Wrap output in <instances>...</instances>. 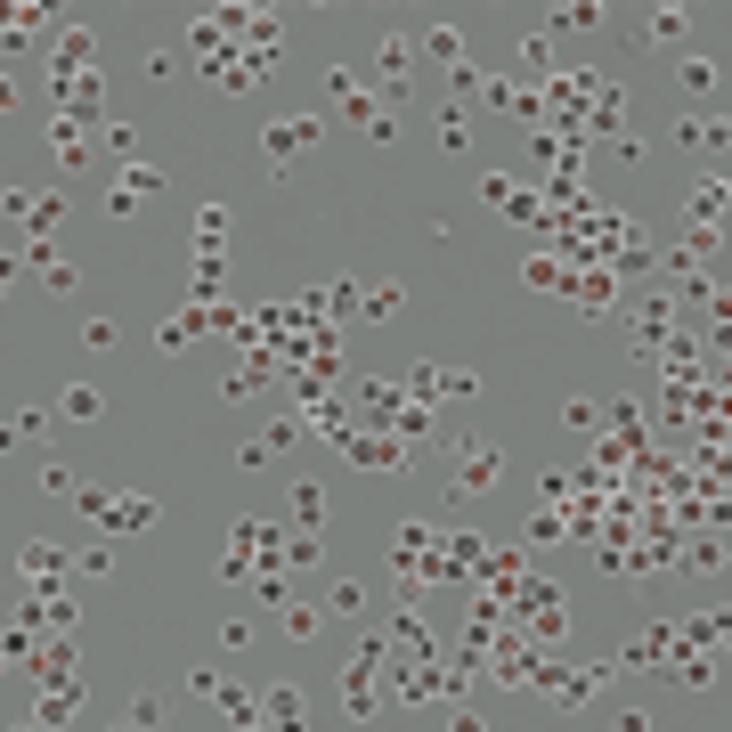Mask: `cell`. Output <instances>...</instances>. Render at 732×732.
<instances>
[{
  "mask_svg": "<svg viewBox=\"0 0 732 732\" xmlns=\"http://www.w3.org/2000/svg\"><path fill=\"white\" fill-rule=\"evenodd\" d=\"M684 90H692V98L716 90V66H708V57H684Z\"/></svg>",
  "mask_w": 732,
  "mask_h": 732,
  "instance_id": "1",
  "label": "cell"
},
{
  "mask_svg": "<svg viewBox=\"0 0 732 732\" xmlns=\"http://www.w3.org/2000/svg\"><path fill=\"white\" fill-rule=\"evenodd\" d=\"M66 415H74V423H90V415H98V391H90V383H74V391H66Z\"/></svg>",
  "mask_w": 732,
  "mask_h": 732,
  "instance_id": "2",
  "label": "cell"
},
{
  "mask_svg": "<svg viewBox=\"0 0 732 732\" xmlns=\"http://www.w3.org/2000/svg\"><path fill=\"white\" fill-rule=\"evenodd\" d=\"M82 350H114V318H90L82 326Z\"/></svg>",
  "mask_w": 732,
  "mask_h": 732,
  "instance_id": "3",
  "label": "cell"
}]
</instances>
